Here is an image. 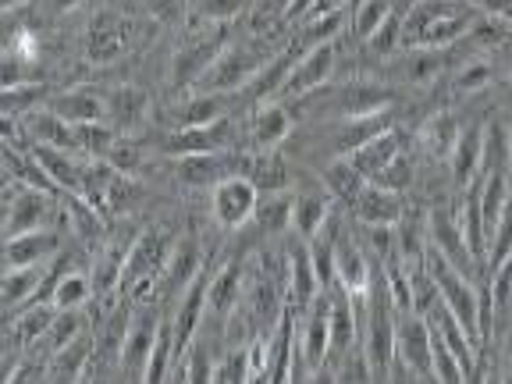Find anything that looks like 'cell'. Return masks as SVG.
Segmentation results:
<instances>
[{
  "label": "cell",
  "instance_id": "cell-5",
  "mask_svg": "<svg viewBox=\"0 0 512 384\" xmlns=\"http://www.w3.org/2000/svg\"><path fill=\"white\" fill-rule=\"evenodd\" d=\"M256 203H260V189L246 175H228L210 189V214L224 232L246 228L256 214Z\"/></svg>",
  "mask_w": 512,
  "mask_h": 384
},
{
  "label": "cell",
  "instance_id": "cell-32",
  "mask_svg": "<svg viewBox=\"0 0 512 384\" xmlns=\"http://www.w3.org/2000/svg\"><path fill=\"white\" fill-rule=\"evenodd\" d=\"M392 11H395V0H352V8H349L352 36L360 43H367Z\"/></svg>",
  "mask_w": 512,
  "mask_h": 384
},
{
  "label": "cell",
  "instance_id": "cell-18",
  "mask_svg": "<svg viewBox=\"0 0 512 384\" xmlns=\"http://www.w3.org/2000/svg\"><path fill=\"white\" fill-rule=\"evenodd\" d=\"M484 136H488V125L484 121H473V125L459 128V139L448 153V168L459 185H470L480 175V160H484Z\"/></svg>",
  "mask_w": 512,
  "mask_h": 384
},
{
  "label": "cell",
  "instance_id": "cell-24",
  "mask_svg": "<svg viewBox=\"0 0 512 384\" xmlns=\"http://www.w3.org/2000/svg\"><path fill=\"white\" fill-rule=\"evenodd\" d=\"M121 50H125V22L111 11H100L86 29V57L93 64H111Z\"/></svg>",
  "mask_w": 512,
  "mask_h": 384
},
{
  "label": "cell",
  "instance_id": "cell-15",
  "mask_svg": "<svg viewBox=\"0 0 512 384\" xmlns=\"http://www.w3.org/2000/svg\"><path fill=\"white\" fill-rule=\"evenodd\" d=\"M61 253V232L57 228H36L4 239V264L8 267H36Z\"/></svg>",
  "mask_w": 512,
  "mask_h": 384
},
{
  "label": "cell",
  "instance_id": "cell-12",
  "mask_svg": "<svg viewBox=\"0 0 512 384\" xmlns=\"http://www.w3.org/2000/svg\"><path fill=\"white\" fill-rule=\"evenodd\" d=\"M335 267H338V285H345L352 296H363L374 281L377 260L363 249V242L349 232H338L335 246Z\"/></svg>",
  "mask_w": 512,
  "mask_h": 384
},
{
  "label": "cell",
  "instance_id": "cell-45",
  "mask_svg": "<svg viewBox=\"0 0 512 384\" xmlns=\"http://www.w3.org/2000/svg\"><path fill=\"white\" fill-rule=\"evenodd\" d=\"M146 8L157 22H175L185 15V0H146Z\"/></svg>",
  "mask_w": 512,
  "mask_h": 384
},
{
  "label": "cell",
  "instance_id": "cell-11",
  "mask_svg": "<svg viewBox=\"0 0 512 384\" xmlns=\"http://www.w3.org/2000/svg\"><path fill=\"white\" fill-rule=\"evenodd\" d=\"M320 292H324V285H320L317 271H313L310 242L296 235V242L288 246V288H285V299H288V306H292L296 313H306Z\"/></svg>",
  "mask_w": 512,
  "mask_h": 384
},
{
  "label": "cell",
  "instance_id": "cell-23",
  "mask_svg": "<svg viewBox=\"0 0 512 384\" xmlns=\"http://www.w3.org/2000/svg\"><path fill=\"white\" fill-rule=\"evenodd\" d=\"M292 207H296V192L278 189V192H260V203H256L253 228L264 239H278V235L292 232Z\"/></svg>",
  "mask_w": 512,
  "mask_h": 384
},
{
  "label": "cell",
  "instance_id": "cell-47",
  "mask_svg": "<svg viewBox=\"0 0 512 384\" xmlns=\"http://www.w3.org/2000/svg\"><path fill=\"white\" fill-rule=\"evenodd\" d=\"M50 4V11H54V15H68V11H75L82 4V0H47Z\"/></svg>",
  "mask_w": 512,
  "mask_h": 384
},
{
  "label": "cell",
  "instance_id": "cell-33",
  "mask_svg": "<svg viewBox=\"0 0 512 384\" xmlns=\"http://www.w3.org/2000/svg\"><path fill=\"white\" fill-rule=\"evenodd\" d=\"M93 292H96L93 274H82L79 267H75V271H68L61 281H57L50 303H54L57 310H86V306L93 303Z\"/></svg>",
  "mask_w": 512,
  "mask_h": 384
},
{
  "label": "cell",
  "instance_id": "cell-2",
  "mask_svg": "<svg viewBox=\"0 0 512 384\" xmlns=\"http://www.w3.org/2000/svg\"><path fill=\"white\" fill-rule=\"evenodd\" d=\"M267 36H271V32H267ZM281 47H285V43H281ZM281 47H267L264 36H253L249 43H228L196 86L210 89V93H224V89H228V93H239V89H246L249 82H253V75L260 72Z\"/></svg>",
  "mask_w": 512,
  "mask_h": 384
},
{
  "label": "cell",
  "instance_id": "cell-26",
  "mask_svg": "<svg viewBox=\"0 0 512 384\" xmlns=\"http://www.w3.org/2000/svg\"><path fill=\"white\" fill-rule=\"evenodd\" d=\"M50 107H54L64 121H72V125H82V121H107V89L75 86L57 96V100H50Z\"/></svg>",
  "mask_w": 512,
  "mask_h": 384
},
{
  "label": "cell",
  "instance_id": "cell-1",
  "mask_svg": "<svg viewBox=\"0 0 512 384\" xmlns=\"http://www.w3.org/2000/svg\"><path fill=\"white\" fill-rule=\"evenodd\" d=\"M171 249H175V239L164 232H139L136 246L125 260V274H121V292L136 306L150 303L157 292L153 288L164 278V267L171 260Z\"/></svg>",
  "mask_w": 512,
  "mask_h": 384
},
{
  "label": "cell",
  "instance_id": "cell-31",
  "mask_svg": "<svg viewBox=\"0 0 512 384\" xmlns=\"http://www.w3.org/2000/svg\"><path fill=\"white\" fill-rule=\"evenodd\" d=\"M228 114V96L221 93H192L182 107L175 111V128L189 125H210V121H221Z\"/></svg>",
  "mask_w": 512,
  "mask_h": 384
},
{
  "label": "cell",
  "instance_id": "cell-29",
  "mask_svg": "<svg viewBox=\"0 0 512 384\" xmlns=\"http://www.w3.org/2000/svg\"><path fill=\"white\" fill-rule=\"evenodd\" d=\"M43 274H47V264L36 267H8L4 271V285H0V303H4V313L22 310L25 303L36 299L43 285Z\"/></svg>",
  "mask_w": 512,
  "mask_h": 384
},
{
  "label": "cell",
  "instance_id": "cell-3",
  "mask_svg": "<svg viewBox=\"0 0 512 384\" xmlns=\"http://www.w3.org/2000/svg\"><path fill=\"white\" fill-rule=\"evenodd\" d=\"M434 328L424 313H399L392 381H434Z\"/></svg>",
  "mask_w": 512,
  "mask_h": 384
},
{
  "label": "cell",
  "instance_id": "cell-40",
  "mask_svg": "<svg viewBox=\"0 0 512 384\" xmlns=\"http://www.w3.org/2000/svg\"><path fill=\"white\" fill-rule=\"evenodd\" d=\"M491 79H495V64L484 61V57H473V61H466L456 72V82H452V86H456L459 93H473V89L488 86Z\"/></svg>",
  "mask_w": 512,
  "mask_h": 384
},
{
  "label": "cell",
  "instance_id": "cell-6",
  "mask_svg": "<svg viewBox=\"0 0 512 384\" xmlns=\"http://www.w3.org/2000/svg\"><path fill=\"white\" fill-rule=\"evenodd\" d=\"M427 235H431V249H438L456 271H463L466 278H473L480 260L470 253V246H466V235H463V228H459V217L452 214V210L448 207L427 210Z\"/></svg>",
  "mask_w": 512,
  "mask_h": 384
},
{
  "label": "cell",
  "instance_id": "cell-25",
  "mask_svg": "<svg viewBox=\"0 0 512 384\" xmlns=\"http://www.w3.org/2000/svg\"><path fill=\"white\" fill-rule=\"evenodd\" d=\"M399 153H402V132H395V125H392V128H384L381 136L367 139L360 150H352L349 160H352V168L360 171L367 182H374V178L381 175V171L388 168Z\"/></svg>",
  "mask_w": 512,
  "mask_h": 384
},
{
  "label": "cell",
  "instance_id": "cell-22",
  "mask_svg": "<svg viewBox=\"0 0 512 384\" xmlns=\"http://www.w3.org/2000/svg\"><path fill=\"white\" fill-rule=\"evenodd\" d=\"M395 96L388 86H377V82H352L345 86L342 93L331 100V111L338 118H360V114H374L384 111V107H392Z\"/></svg>",
  "mask_w": 512,
  "mask_h": 384
},
{
  "label": "cell",
  "instance_id": "cell-17",
  "mask_svg": "<svg viewBox=\"0 0 512 384\" xmlns=\"http://www.w3.org/2000/svg\"><path fill=\"white\" fill-rule=\"evenodd\" d=\"M349 210L356 214V221H363V224H399V217L406 214V200H402V192L367 182Z\"/></svg>",
  "mask_w": 512,
  "mask_h": 384
},
{
  "label": "cell",
  "instance_id": "cell-14",
  "mask_svg": "<svg viewBox=\"0 0 512 384\" xmlns=\"http://www.w3.org/2000/svg\"><path fill=\"white\" fill-rule=\"evenodd\" d=\"M203 249H200V242L192 239V235H185V239H178L175 242V249H171V260H168V267H164V278H160V285H157V296H182L185 288L192 285V281L200 278V271H203Z\"/></svg>",
  "mask_w": 512,
  "mask_h": 384
},
{
  "label": "cell",
  "instance_id": "cell-20",
  "mask_svg": "<svg viewBox=\"0 0 512 384\" xmlns=\"http://www.w3.org/2000/svg\"><path fill=\"white\" fill-rule=\"evenodd\" d=\"M93 352H96V335H89V331L75 335L72 342L64 345V349H57L47 360V381H86Z\"/></svg>",
  "mask_w": 512,
  "mask_h": 384
},
{
  "label": "cell",
  "instance_id": "cell-37",
  "mask_svg": "<svg viewBox=\"0 0 512 384\" xmlns=\"http://www.w3.org/2000/svg\"><path fill=\"white\" fill-rule=\"evenodd\" d=\"M43 96H47V86H43V82H18V86H4V114L22 118V114L36 111V104H40Z\"/></svg>",
  "mask_w": 512,
  "mask_h": 384
},
{
  "label": "cell",
  "instance_id": "cell-38",
  "mask_svg": "<svg viewBox=\"0 0 512 384\" xmlns=\"http://www.w3.org/2000/svg\"><path fill=\"white\" fill-rule=\"evenodd\" d=\"M512 256V196L509 203H505L502 217L495 221V228H491V242H488V267L495 271L502 260H509Z\"/></svg>",
  "mask_w": 512,
  "mask_h": 384
},
{
  "label": "cell",
  "instance_id": "cell-42",
  "mask_svg": "<svg viewBox=\"0 0 512 384\" xmlns=\"http://www.w3.org/2000/svg\"><path fill=\"white\" fill-rule=\"evenodd\" d=\"M374 182L384 185V189L406 192L409 185H413V157H409V153H399V157H395L392 164H388V168L374 178Z\"/></svg>",
  "mask_w": 512,
  "mask_h": 384
},
{
  "label": "cell",
  "instance_id": "cell-27",
  "mask_svg": "<svg viewBox=\"0 0 512 384\" xmlns=\"http://www.w3.org/2000/svg\"><path fill=\"white\" fill-rule=\"evenodd\" d=\"M242 175L260 192H278L288 185V164L281 150H242Z\"/></svg>",
  "mask_w": 512,
  "mask_h": 384
},
{
  "label": "cell",
  "instance_id": "cell-43",
  "mask_svg": "<svg viewBox=\"0 0 512 384\" xmlns=\"http://www.w3.org/2000/svg\"><path fill=\"white\" fill-rule=\"evenodd\" d=\"M409 64H406V75L413 82H427L431 75H438L441 61H445V50H409Z\"/></svg>",
  "mask_w": 512,
  "mask_h": 384
},
{
  "label": "cell",
  "instance_id": "cell-8",
  "mask_svg": "<svg viewBox=\"0 0 512 384\" xmlns=\"http://www.w3.org/2000/svg\"><path fill=\"white\" fill-rule=\"evenodd\" d=\"M228 47V22L214 25V32L210 36H200L196 43H189V47H182L175 54V61H171V86H196V82L207 75V68L217 61V54Z\"/></svg>",
  "mask_w": 512,
  "mask_h": 384
},
{
  "label": "cell",
  "instance_id": "cell-28",
  "mask_svg": "<svg viewBox=\"0 0 512 384\" xmlns=\"http://www.w3.org/2000/svg\"><path fill=\"white\" fill-rule=\"evenodd\" d=\"M331 192L328 189H299L296 207H292V232L299 239H313V235L328 224L331 217Z\"/></svg>",
  "mask_w": 512,
  "mask_h": 384
},
{
  "label": "cell",
  "instance_id": "cell-35",
  "mask_svg": "<svg viewBox=\"0 0 512 384\" xmlns=\"http://www.w3.org/2000/svg\"><path fill=\"white\" fill-rule=\"evenodd\" d=\"M456 139H459V121H456V114H452V111H441V114H434V118H427L424 143H427V150H431V157L448 160V153H452Z\"/></svg>",
  "mask_w": 512,
  "mask_h": 384
},
{
  "label": "cell",
  "instance_id": "cell-4",
  "mask_svg": "<svg viewBox=\"0 0 512 384\" xmlns=\"http://www.w3.org/2000/svg\"><path fill=\"white\" fill-rule=\"evenodd\" d=\"M221 150H239V128L224 114L221 121L210 125H189L175 128L160 139V153L164 157H185V153H221Z\"/></svg>",
  "mask_w": 512,
  "mask_h": 384
},
{
  "label": "cell",
  "instance_id": "cell-39",
  "mask_svg": "<svg viewBox=\"0 0 512 384\" xmlns=\"http://www.w3.org/2000/svg\"><path fill=\"white\" fill-rule=\"evenodd\" d=\"M104 160L111 164L114 171H121V175H139V171H143V160L146 157H143V146L121 136L118 143L111 146V153H107Z\"/></svg>",
  "mask_w": 512,
  "mask_h": 384
},
{
  "label": "cell",
  "instance_id": "cell-16",
  "mask_svg": "<svg viewBox=\"0 0 512 384\" xmlns=\"http://www.w3.org/2000/svg\"><path fill=\"white\" fill-rule=\"evenodd\" d=\"M246 267L242 260H232V264H224L221 271L210 274V296H207V313L214 320L232 317L239 310L242 296H246Z\"/></svg>",
  "mask_w": 512,
  "mask_h": 384
},
{
  "label": "cell",
  "instance_id": "cell-13",
  "mask_svg": "<svg viewBox=\"0 0 512 384\" xmlns=\"http://www.w3.org/2000/svg\"><path fill=\"white\" fill-rule=\"evenodd\" d=\"M292 136V107L267 100V104L253 107L249 114V150H278L285 139Z\"/></svg>",
  "mask_w": 512,
  "mask_h": 384
},
{
  "label": "cell",
  "instance_id": "cell-9",
  "mask_svg": "<svg viewBox=\"0 0 512 384\" xmlns=\"http://www.w3.org/2000/svg\"><path fill=\"white\" fill-rule=\"evenodd\" d=\"M160 324H164V320H157V313H153V310H143V313H136V317H132L125 349H121V367H118L121 381H146V367H150V356H153V345H157Z\"/></svg>",
  "mask_w": 512,
  "mask_h": 384
},
{
  "label": "cell",
  "instance_id": "cell-30",
  "mask_svg": "<svg viewBox=\"0 0 512 384\" xmlns=\"http://www.w3.org/2000/svg\"><path fill=\"white\" fill-rule=\"evenodd\" d=\"M320 185L331 192V200H335V203L352 207V203H356V196L363 192V185H367V178L352 168L349 157H331L328 164L320 168Z\"/></svg>",
  "mask_w": 512,
  "mask_h": 384
},
{
  "label": "cell",
  "instance_id": "cell-19",
  "mask_svg": "<svg viewBox=\"0 0 512 384\" xmlns=\"http://www.w3.org/2000/svg\"><path fill=\"white\" fill-rule=\"evenodd\" d=\"M150 114V93L139 86H114L107 89V121L118 128L121 136L136 132Z\"/></svg>",
  "mask_w": 512,
  "mask_h": 384
},
{
  "label": "cell",
  "instance_id": "cell-41",
  "mask_svg": "<svg viewBox=\"0 0 512 384\" xmlns=\"http://www.w3.org/2000/svg\"><path fill=\"white\" fill-rule=\"evenodd\" d=\"M249 0H196V15L200 22H210V25H221V22H232L246 11Z\"/></svg>",
  "mask_w": 512,
  "mask_h": 384
},
{
  "label": "cell",
  "instance_id": "cell-44",
  "mask_svg": "<svg viewBox=\"0 0 512 384\" xmlns=\"http://www.w3.org/2000/svg\"><path fill=\"white\" fill-rule=\"evenodd\" d=\"M214 381H232V384L249 381V356H246V349H235L228 360L217 363V367H214Z\"/></svg>",
  "mask_w": 512,
  "mask_h": 384
},
{
  "label": "cell",
  "instance_id": "cell-34",
  "mask_svg": "<svg viewBox=\"0 0 512 384\" xmlns=\"http://www.w3.org/2000/svg\"><path fill=\"white\" fill-rule=\"evenodd\" d=\"M118 139L121 132L111 121H82V125H75V150L86 153V157H107Z\"/></svg>",
  "mask_w": 512,
  "mask_h": 384
},
{
  "label": "cell",
  "instance_id": "cell-46",
  "mask_svg": "<svg viewBox=\"0 0 512 384\" xmlns=\"http://www.w3.org/2000/svg\"><path fill=\"white\" fill-rule=\"evenodd\" d=\"M470 4L480 11V15L502 18V22L512 25V0H470Z\"/></svg>",
  "mask_w": 512,
  "mask_h": 384
},
{
  "label": "cell",
  "instance_id": "cell-7",
  "mask_svg": "<svg viewBox=\"0 0 512 384\" xmlns=\"http://www.w3.org/2000/svg\"><path fill=\"white\" fill-rule=\"evenodd\" d=\"M54 203H61L57 192L25 185L15 200L4 203V239L22 232H36V228H54V221H50L54 217Z\"/></svg>",
  "mask_w": 512,
  "mask_h": 384
},
{
  "label": "cell",
  "instance_id": "cell-36",
  "mask_svg": "<svg viewBox=\"0 0 512 384\" xmlns=\"http://www.w3.org/2000/svg\"><path fill=\"white\" fill-rule=\"evenodd\" d=\"M143 200V182L136 175H114L107 189V217H125L128 210Z\"/></svg>",
  "mask_w": 512,
  "mask_h": 384
},
{
  "label": "cell",
  "instance_id": "cell-10",
  "mask_svg": "<svg viewBox=\"0 0 512 384\" xmlns=\"http://www.w3.org/2000/svg\"><path fill=\"white\" fill-rule=\"evenodd\" d=\"M335 61H338V40L310 47L303 57H299L296 68H292V75H288V82H285V93L281 96H306V93L324 89L331 82V75H335Z\"/></svg>",
  "mask_w": 512,
  "mask_h": 384
},
{
  "label": "cell",
  "instance_id": "cell-21",
  "mask_svg": "<svg viewBox=\"0 0 512 384\" xmlns=\"http://www.w3.org/2000/svg\"><path fill=\"white\" fill-rule=\"evenodd\" d=\"M22 132L32 139V146H57V150H75V125L64 121L54 107L47 111L22 114Z\"/></svg>",
  "mask_w": 512,
  "mask_h": 384
}]
</instances>
